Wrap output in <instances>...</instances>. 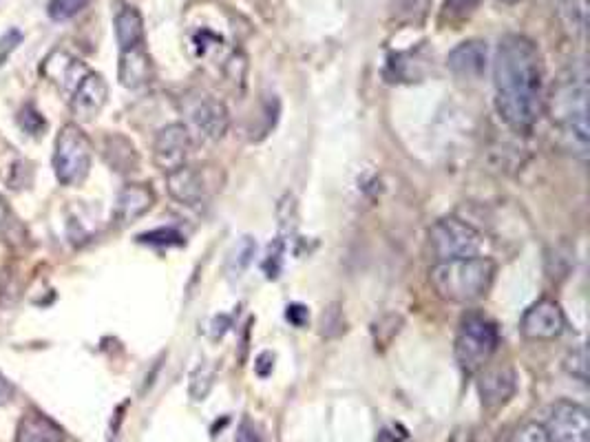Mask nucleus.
I'll return each instance as SVG.
<instances>
[{"label": "nucleus", "instance_id": "0eeeda50", "mask_svg": "<svg viewBox=\"0 0 590 442\" xmlns=\"http://www.w3.org/2000/svg\"><path fill=\"white\" fill-rule=\"evenodd\" d=\"M544 427L551 442H590V414L579 403H555Z\"/></svg>", "mask_w": 590, "mask_h": 442}, {"label": "nucleus", "instance_id": "4468645a", "mask_svg": "<svg viewBox=\"0 0 590 442\" xmlns=\"http://www.w3.org/2000/svg\"><path fill=\"white\" fill-rule=\"evenodd\" d=\"M155 204V193L149 184H126L115 199L113 219L118 226H131L144 217Z\"/></svg>", "mask_w": 590, "mask_h": 442}, {"label": "nucleus", "instance_id": "ddd939ff", "mask_svg": "<svg viewBox=\"0 0 590 442\" xmlns=\"http://www.w3.org/2000/svg\"><path fill=\"white\" fill-rule=\"evenodd\" d=\"M489 62V49L487 42L482 40H465L451 51L447 58V65L451 73L460 80H478L484 76Z\"/></svg>", "mask_w": 590, "mask_h": 442}, {"label": "nucleus", "instance_id": "f704fd0d", "mask_svg": "<svg viewBox=\"0 0 590 442\" xmlns=\"http://www.w3.org/2000/svg\"><path fill=\"white\" fill-rule=\"evenodd\" d=\"M507 3H513V0H507Z\"/></svg>", "mask_w": 590, "mask_h": 442}, {"label": "nucleus", "instance_id": "1a4fd4ad", "mask_svg": "<svg viewBox=\"0 0 590 442\" xmlns=\"http://www.w3.org/2000/svg\"><path fill=\"white\" fill-rule=\"evenodd\" d=\"M566 330V317L560 303L551 299H542L533 303L529 310L524 312L520 321V332L524 339L529 341H553L557 336H562Z\"/></svg>", "mask_w": 590, "mask_h": 442}, {"label": "nucleus", "instance_id": "7ed1b4c3", "mask_svg": "<svg viewBox=\"0 0 590 442\" xmlns=\"http://www.w3.org/2000/svg\"><path fill=\"white\" fill-rule=\"evenodd\" d=\"M498 266L489 257H465L438 261L429 272L431 286L449 303H473L493 286Z\"/></svg>", "mask_w": 590, "mask_h": 442}, {"label": "nucleus", "instance_id": "f257e3e1", "mask_svg": "<svg viewBox=\"0 0 590 442\" xmlns=\"http://www.w3.org/2000/svg\"><path fill=\"white\" fill-rule=\"evenodd\" d=\"M495 109L509 129L529 133L544 111V67L531 38L509 34L493 58Z\"/></svg>", "mask_w": 590, "mask_h": 442}, {"label": "nucleus", "instance_id": "2eb2a0df", "mask_svg": "<svg viewBox=\"0 0 590 442\" xmlns=\"http://www.w3.org/2000/svg\"><path fill=\"white\" fill-rule=\"evenodd\" d=\"M166 188L175 202H179L182 206H188V208L202 206L204 199H206L204 177L191 164H186L182 168H177V171L168 173Z\"/></svg>", "mask_w": 590, "mask_h": 442}, {"label": "nucleus", "instance_id": "412c9836", "mask_svg": "<svg viewBox=\"0 0 590 442\" xmlns=\"http://www.w3.org/2000/svg\"><path fill=\"white\" fill-rule=\"evenodd\" d=\"M255 252H257V244H255V239L252 237H241L239 241H237V246L233 248V252H230V257H228V263H226V272H228V277H241L244 275V272L248 270V266L252 263V257H255Z\"/></svg>", "mask_w": 590, "mask_h": 442}, {"label": "nucleus", "instance_id": "423d86ee", "mask_svg": "<svg viewBox=\"0 0 590 442\" xmlns=\"http://www.w3.org/2000/svg\"><path fill=\"white\" fill-rule=\"evenodd\" d=\"M429 246L438 261L480 257L484 250V237L467 221L445 217L429 228Z\"/></svg>", "mask_w": 590, "mask_h": 442}, {"label": "nucleus", "instance_id": "f8f14e48", "mask_svg": "<svg viewBox=\"0 0 590 442\" xmlns=\"http://www.w3.org/2000/svg\"><path fill=\"white\" fill-rule=\"evenodd\" d=\"M478 392L484 407L500 409L518 392V376L511 365H487L480 370Z\"/></svg>", "mask_w": 590, "mask_h": 442}, {"label": "nucleus", "instance_id": "473e14b6", "mask_svg": "<svg viewBox=\"0 0 590 442\" xmlns=\"http://www.w3.org/2000/svg\"><path fill=\"white\" fill-rule=\"evenodd\" d=\"M272 365H275V356H272L270 352H263L257 359L255 370L259 376H268L272 372Z\"/></svg>", "mask_w": 590, "mask_h": 442}, {"label": "nucleus", "instance_id": "6e6552de", "mask_svg": "<svg viewBox=\"0 0 590 442\" xmlns=\"http://www.w3.org/2000/svg\"><path fill=\"white\" fill-rule=\"evenodd\" d=\"M191 149H193L191 131H188L184 124H168L155 135V142H153L155 166L160 168L164 175L173 173L177 171V168L188 164Z\"/></svg>", "mask_w": 590, "mask_h": 442}, {"label": "nucleus", "instance_id": "c756f323", "mask_svg": "<svg viewBox=\"0 0 590 442\" xmlns=\"http://www.w3.org/2000/svg\"><path fill=\"white\" fill-rule=\"evenodd\" d=\"M142 244H182V237L175 230H153V233H146L138 237Z\"/></svg>", "mask_w": 590, "mask_h": 442}, {"label": "nucleus", "instance_id": "2f4dec72", "mask_svg": "<svg viewBox=\"0 0 590 442\" xmlns=\"http://www.w3.org/2000/svg\"><path fill=\"white\" fill-rule=\"evenodd\" d=\"M14 394H16L14 383L9 381L3 372H0V405H7L14 398Z\"/></svg>", "mask_w": 590, "mask_h": 442}, {"label": "nucleus", "instance_id": "f3484780", "mask_svg": "<svg viewBox=\"0 0 590 442\" xmlns=\"http://www.w3.org/2000/svg\"><path fill=\"white\" fill-rule=\"evenodd\" d=\"M42 73H45L51 82H56L62 91L71 93L78 87V82L87 76L89 69L82 65V60L73 58L67 51L56 49L54 54L45 60V65H42Z\"/></svg>", "mask_w": 590, "mask_h": 442}, {"label": "nucleus", "instance_id": "393cba45", "mask_svg": "<svg viewBox=\"0 0 590 442\" xmlns=\"http://www.w3.org/2000/svg\"><path fill=\"white\" fill-rule=\"evenodd\" d=\"M564 370L568 376H573L575 381L588 383V354H586L584 345H579V347H575V350L566 354Z\"/></svg>", "mask_w": 590, "mask_h": 442}, {"label": "nucleus", "instance_id": "dca6fc26", "mask_svg": "<svg viewBox=\"0 0 590 442\" xmlns=\"http://www.w3.org/2000/svg\"><path fill=\"white\" fill-rule=\"evenodd\" d=\"M120 84L126 89H142L153 78V62L149 51L144 45L120 51V67H118Z\"/></svg>", "mask_w": 590, "mask_h": 442}, {"label": "nucleus", "instance_id": "72a5a7b5", "mask_svg": "<svg viewBox=\"0 0 590 442\" xmlns=\"http://www.w3.org/2000/svg\"><path fill=\"white\" fill-rule=\"evenodd\" d=\"M376 442H398V440H396V438H394L392 434H389V431H387V429H383V431H381V434H378Z\"/></svg>", "mask_w": 590, "mask_h": 442}, {"label": "nucleus", "instance_id": "a878e982", "mask_svg": "<svg viewBox=\"0 0 590 442\" xmlns=\"http://www.w3.org/2000/svg\"><path fill=\"white\" fill-rule=\"evenodd\" d=\"M509 442H551L549 434H546V427L537 420H529V423H522L515 427Z\"/></svg>", "mask_w": 590, "mask_h": 442}, {"label": "nucleus", "instance_id": "20e7f679", "mask_svg": "<svg viewBox=\"0 0 590 442\" xmlns=\"http://www.w3.org/2000/svg\"><path fill=\"white\" fill-rule=\"evenodd\" d=\"M500 334L498 325L489 321L482 314H469L462 319L456 336V361L467 374H478L482 367H487L498 352Z\"/></svg>", "mask_w": 590, "mask_h": 442}, {"label": "nucleus", "instance_id": "4be33fe9", "mask_svg": "<svg viewBox=\"0 0 590 442\" xmlns=\"http://www.w3.org/2000/svg\"><path fill=\"white\" fill-rule=\"evenodd\" d=\"M480 7V0H445V5H442V12H440V20L445 25L458 29V25L465 23L473 14H476V9Z\"/></svg>", "mask_w": 590, "mask_h": 442}, {"label": "nucleus", "instance_id": "9d476101", "mask_svg": "<svg viewBox=\"0 0 590 442\" xmlns=\"http://www.w3.org/2000/svg\"><path fill=\"white\" fill-rule=\"evenodd\" d=\"M186 115L197 129V133L206 140L217 142L228 133L230 115H228L226 104L213 96H206V93H202V96L188 100Z\"/></svg>", "mask_w": 590, "mask_h": 442}, {"label": "nucleus", "instance_id": "6ab92c4d", "mask_svg": "<svg viewBox=\"0 0 590 442\" xmlns=\"http://www.w3.org/2000/svg\"><path fill=\"white\" fill-rule=\"evenodd\" d=\"M115 38H118L120 51L144 45V18L138 9L124 5L115 14Z\"/></svg>", "mask_w": 590, "mask_h": 442}, {"label": "nucleus", "instance_id": "7c9ffc66", "mask_svg": "<svg viewBox=\"0 0 590 442\" xmlns=\"http://www.w3.org/2000/svg\"><path fill=\"white\" fill-rule=\"evenodd\" d=\"M235 442H263V434H261V429L252 423V420L246 418V420H241Z\"/></svg>", "mask_w": 590, "mask_h": 442}, {"label": "nucleus", "instance_id": "a211bd4d", "mask_svg": "<svg viewBox=\"0 0 590 442\" xmlns=\"http://www.w3.org/2000/svg\"><path fill=\"white\" fill-rule=\"evenodd\" d=\"M16 442H65V431L49 416L27 412L18 423Z\"/></svg>", "mask_w": 590, "mask_h": 442}, {"label": "nucleus", "instance_id": "9b49d317", "mask_svg": "<svg viewBox=\"0 0 590 442\" xmlns=\"http://www.w3.org/2000/svg\"><path fill=\"white\" fill-rule=\"evenodd\" d=\"M109 100V84L104 80L100 73L89 71L84 76L78 87L71 91V113L76 115L78 122H93L102 113V109L107 107Z\"/></svg>", "mask_w": 590, "mask_h": 442}, {"label": "nucleus", "instance_id": "39448f33", "mask_svg": "<svg viewBox=\"0 0 590 442\" xmlns=\"http://www.w3.org/2000/svg\"><path fill=\"white\" fill-rule=\"evenodd\" d=\"M93 146L78 124H65L56 138L54 173L62 186H80L91 173Z\"/></svg>", "mask_w": 590, "mask_h": 442}, {"label": "nucleus", "instance_id": "c85d7f7f", "mask_svg": "<svg viewBox=\"0 0 590 442\" xmlns=\"http://www.w3.org/2000/svg\"><path fill=\"white\" fill-rule=\"evenodd\" d=\"M18 226V219L14 215L12 206H9L7 199L0 195V239H7L12 235V230Z\"/></svg>", "mask_w": 590, "mask_h": 442}, {"label": "nucleus", "instance_id": "f03ea898", "mask_svg": "<svg viewBox=\"0 0 590 442\" xmlns=\"http://www.w3.org/2000/svg\"><path fill=\"white\" fill-rule=\"evenodd\" d=\"M551 118L553 124L571 144L573 153L579 157L588 155V76L586 69H571L560 78L553 89L551 98Z\"/></svg>", "mask_w": 590, "mask_h": 442}, {"label": "nucleus", "instance_id": "aec40b11", "mask_svg": "<svg viewBox=\"0 0 590 442\" xmlns=\"http://www.w3.org/2000/svg\"><path fill=\"white\" fill-rule=\"evenodd\" d=\"M104 157L118 173H131L138 168V153L135 146L122 138V135H111L104 140Z\"/></svg>", "mask_w": 590, "mask_h": 442}, {"label": "nucleus", "instance_id": "b1692460", "mask_svg": "<svg viewBox=\"0 0 590 442\" xmlns=\"http://www.w3.org/2000/svg\"><path fill=\"white\" fill-rule=\"evenodd\" d=\"M89 3L91 0H49L47 14L56 23H65V20L76 18Z\"/></svg>", "mask_w": 590, "mask_h": 442}, {"label": "nucleus", "instance_id": "5701e85b", "mask_svg": "<svg viewBox=\"0 0 590 442\" xmlns=\"http://www.w3.org/2000/svg\"><path fill=\"white\" fill-rule=\"evenodd\" d=\"M18 126L29 135V138H42L47 131V120L42 118V113L34 104H25V107L18 111Z\"/></svg>", "mask_w": 590, "mask_h": 442}, {"label": "nucleus", "instance_id": "cd10ccee", "mask_svg": "<svg viewBox=\"0 0 590 442\" xmlns=\"http://www.w3.org/2000/svg\"><path fill=\"white\" fill-rule=\"evenodd\" d=\"M20 42H23V31L18 29H9L0 36V65H5L7 58L20 47Z\"/></svg>", "mask_w": 590, "mask_h": 442}, {"label": "nucleus", "instance_id": "bb28decb", "mask_svg": "<svg viewBox=\"0 0 590 442\" xmlns=\"http://www.w3.org/2000/svg\"><path fill=\"white\" fill-rule=\"evenodd\" d=\"M213 381H215V372L210 370V367L206 365L197 367L195 374L191 376V396L195 398V401H204L210 392V387H213Z\"/></svg>", "mask_w": 590, "mask_h": 442}]
</instances>
